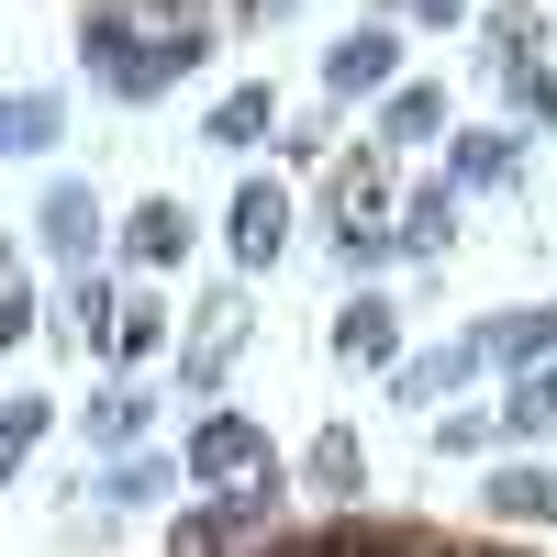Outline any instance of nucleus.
Here are the masks:
<instances>
[{
  "instance_id": "obj_3",
  "label": "nucleus",
  "mask_w": 557,
  "mask_h": 557,
  "mask_svg": "<svg viewBox=\"0 0 557 557\" xmlns=\"http://www.w3.org/2000/svg\"><path fill=\"white\" fill-rule=\"evenodd\" d=\"M278 246H290V201H278V178H246V190H235V257L268 268Z\"/></svg>"
},
{
  "instance_id": "obj_17",
  "label": "nucleus",
  "mask_w": 557,
  "mask_h": 557,
  "mask_svg": "<svg viewBox=\"0 0 557 557\" xmlns=\"http://www.w3.org/2000/svg\"><path fill=\"white\" fill-rule=\"evenodd\" d=\"M45 424H57V401H12V412H0V480L34 457V435H45Z\"/></svg>"
},
{
  "instance_id": "obj_5",
  "label": "nucleus",
  "mask_w": 557,
  "mask_h": 557,
  "mask_svg": "<svg viewBox=\"0 0 557 557\" xmlns=\"http://www.w3.org/2000/svg\"><path fill=\"white\" fill-rule=\"evenodd\" d=\"M401 78V57H391V34L368 23V34H346L335 57H323V89H335V101H357V89H391Z\"/></svg>"
},
{
  "instance_id": "obj_9",
  "label": "nucleus",
  "mask_w": 557,
  "mask_h": 557,
  "mask_svg": "<svg viewBox=\"0 0 557 557\" xmlns=\"http://www.w3.org/2000/svg\"><path fill=\"white\" fill-rule=\"evenodd\" d=\"M435 123H446V89H424V78H401L391 101H380V146H424Z\"/></svg>"
},
{
  "instance_id": "obj_20",
  "label": "nucleus",
  "mask_w": 557,
  "mask_h": 557,
  "mask_svg": "<svg viewBox=\"0 0 557 557\" xmlns=\"http://www.w3.org/2000/svg\"><path fill=\"white\" fill-rule=\"evenodd\" d=\"M67 323H78V335H89V346H101V335H112V290H101V268H78V290H67Z\"/></svg>"
},
{
  "instance_id": "obj_24",
  "label": "nucleus",
  "mask_w": 557,
  "mask_h": 557,
  "mask_svg": "<svg viewBox=\"0 0 557 557\" xmlns=\"http://www.w3.org/2000/svg\"><path fill=\"white\" fill-rule=\"evenodd\" d=\"M368 557H424V546H401V535H380V546H368Z\"/></svg>"
},
{
  "instance_id": "obj_7",
  "label": "nucleus",
  "mask_w": 557,
  "mask_h": 557,
  "mask_svg": "<svg viewBox=\"0 0 557 557\" xmlns=\"http://www.w3.org/2000/svg\"><path fill=\"white\" fill-rule=\"evenodd\" d=\"M57 89H12V101H0V157H45L57 146Z\"/></svg>"
},
{
  "instance_id": "obj_10",
  "label": "nucleus",
  "mask_w": 557,
  "mask_h": 557,
  "mask_svg": "<svg viewBox=\"0 0 557 557\" xmlns=\"http://www.w3.org/2000/svg\"><path fill=\"white\" fill-rule=\"evenodd\" d=\"M123 246L146 257V268H178V257H190V212H178V201H146V212L123 223Z\"/></svg>"
},
{
  "instance_id": "obj_23",
  "label": "nucleus",
  "mask_w": 557,
  "mask_h": 557,
  "mask_svg": "<svg viewBox=\"0 0 557 557\" xmlns=\"http://www.w3.org/2000/svg\"><path fill=\"white\" fill-rule=\"evenodd\" d=\"M401 12H412V23H457V12H469V0H401Z\"/></svg>"
},
{
  "instance_id": "obj_12",
  "label": "nucleus",
  "mask_w": 557,
  "mask_h": 557,
  "mask_svg": "<svg viewBox=\"0 0 557 557\" xmlns=\"http://www.w3.org/2000/svg\"><path fill=\"white\" fill-rule=\"evenodd\" d=\"M491 513L502 524H557V469H502L491 480Z\"/></svg>"
},
{
  "instance_id": "obj_18",
  "label": "nucleus",
  "mask_w": 557,
  "mask_h": 557,
  "mask_svg": "<svg viewBox=\"0 0 557 557\" xmlns=\"http://www.w3.org/2000/svg\"><path fill=\"white\" fill-rule=\"evenodd\" d=\"M502 424H513V435H557V380H513Z\"/></svg>"
},
{
  "instance_id": "obj_13",
  "label": "nucleus",
  "mask_w": 557,
  "mask_h": 557,
  "mask_svg": "<svg viewBox=\"0 0 557 557\" xmlns=\"http://www.w3.org/2000/svg\"><path fill=\"white\" fill-rule=\"evenodd\" d=\"M446 235H457V190H412V201H401V235H391V246H401V257H435Z\"/></svg>"
},
{
  "instance_id": "obj_21",
  "label": "nucleus",
  "mask_w": 557,
  "mask_h": 557,
  "mask_svg": "<svg viewBox=\"0 0 557 557\" xmlns=\"http://www.w3.org/2000/svg\"><path fill=\"white\" fill-rule=\"evenodd\" d=\"M457 178H513V134H469V146H457Z\"/></svg>"
},
{
  "instance_id": "obj_22",
  "label": "nucleus",
  "mask_w": 557,
  "mask_h": 557,
  "mask_svg": "<svg viewBox=\"0 0 557 557\" xmlns=\"http://www.w3.org/2000/svg\"><path fill=\"white\" fill-rule=\"evenodd\" d=\"M101 435H112V446L146 435V391H112V401H101Z\"/></svg>"
},
{
  "instance_id": "obj_15",
  "label": "nucleus",
  "mask_w": 557,
  "mask_h": 557,
  "mask_svg": "<svg viewBox=\"0 0 557 557\" xmlns=\"http://www.w3.org/2000/svg\"><path fill=\"white\" fill-rule=\"evenodd\" d=\"M112 357H157L168 346V301H112V335H101Z\"/></svg>"
},
{
  "instance_id": "obj_11",
  "label": "nucleus",
  "mask_w": 557,
  "mask_h": 557,
  "mask_svg": "<svg viewBox=\"0 0 557 557\" xmlns=\"http://www.w3.org/2000/svg\"><path fill=\"white\" fill-rule=\"evenodd\" d=\"M301 469H312V491H323V502H357V491H368V457H357V435H346V424H335V435H312Z\"/></svg>"
},
{
  "instance_id": "obj_6",
  "label": "nucleus",
  "mask_w": 557,
  "mask_h": 557,
  "mask_svg": "<svg viewBox=\"0 0 557 557\" xmlns=\"http://www.w3.org/2000/svg\"><path fill=\"white\" fill-rule=\"evenodd\" d=\"M335 357H346V368H391V357H401L391 301H346V312H335Z\"/></svg>"
},
{
  "instance_id": "obj_14",
  "label": "nucleus",
  "mask_w": 557,
  "mask_h": 557,
  "mask_svg": "<svg viewBox=\"0 0 557 557\" xmlns=\"http://www.w3.org/2000/svg\"><path fill=\"white\" fill-rule=\"evenodd\" d=\"M480 357H491L480 335H457L446 357H412V368H401V401H435V391H457V380H469V368H480Z\"/></svg>"
},
{
  "instance_id": "obj_1",
  "label": "nucleus",
  "mask_w": 557,
  "mask_h": 557,
  "mask_svg": "<svg viewBox=\"0 0 557 557\" xmlns=\"http://www.w3.org/2000/svg\"><path fill=\"white\" fill-rule=\"evenodd\" d=\"M89 67H101L123 101H146V89H168V78L201 67V34H134L123 12H89Z\"/></svg>"
},
{
  "instance_id": "obj_19",
  "label": "nucleus",
  "mask_w": 557,
  "mask_h": 557,
  "mask_svg": "<svg viewBox=\"0 0 557 557\" xmlns=\"http://www.w3.org/2000/svg\"><path fill=\"white\" fill-rule=\"evenodd\" d=\"M34 335V278H23V257H0V346H23Z\"/></svg>"
},
{
  "instance_id": "obj_2",
  "label": "nucleus",
  "mask_w": 557,
  "mask_h": 557,
  "mask_svg": "<svg viewBox=\"0 0 557 557\" xmlns=\"http://www.w3.org/2000/svg\"><path fill=\"white\" fill-rule=\"evenodd\" d=\"M178 469H190L201 491H223V480H278V457H268V424H257V412H201L190 446H178Z\"/></svg>"
},
{
  "instance_id": "obj_16",
  "label": "nucleus",
  "mask_w": 557,
  "mask_h": 557,
  "mask_svg": "<svg viewBox=\"0 0 557 557\" xmlns=\"http://www.w3.org/2000/svg\"><path fill=\"white\" fill-rule=\"evenodd\" d=\"M480 346H491V357H546V346H557V301H535V312H502Z\"/></svg>"
},
{
  "instance_id": "obj_8",
  "label": "nucleus",
  "mask_w": 557,
  "mask_h": 557,
  "mask_svg": "<svg viewBox=\"0 0 557 557\" xmlns=\"http://www.w3.org/2000/svg\"><path fill=\"white\" fill-rule=\"evenodd\" d=\"M268 123H278V101H268V78H246V89H223V101H212V123H201V134H212V146H235V157H246V146H257Z\"/></svg>"
},
{
  "instance_id": "obj_4",
  "label": "nucleus",
  "mask_w": 557,
  "mask_h": 557,
  "mask_svg": "<svg viewBox=\"0 0 557 557\" xmlns=\"http://www.w3.org/2000/svg\"><path fill=\"white\" fill-rule=\"evenodd\" d=\"M34 223H45V246H57V257H78V268L101 257V201H89L78 178H57V190H45V212H34Z\"/></svg>"
}]
</instances>
